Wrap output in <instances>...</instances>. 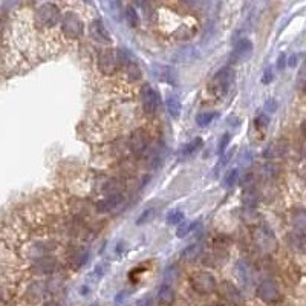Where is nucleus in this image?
I'll use <instances>...</instances> for the list:
<instances>
[{
    "mask_svg": "<svg viewBox=\"0 0 306 306\" xmlns=\"http://www.w3.org/2000/svg\"><path fill=\"white\" fill-rule=\"evenodd\" d=\"M303 155H305V158H306V146L303 147Z\"/></svg>",
    "mask_w": 306,
    "mask_h": 306,
    "instance_id": "obj_40",
    "label": "nucleus"
},
{
    "mask_svg": "<svg viewBox=\"0 0 306 306\" xmlns=\"http://www.w3.org/2000/svg\"><path fill=\"white\" fill-rule=\"evenodd\" d=\"M202 147V139L201 138H196V139H191L190 143L184 144L182 149L179 150V156H191V155H195V153Z\"/></svg>",
    "mask_w": 306,
    "mask_h": 306,
    "instance_id": "obj_21",
    "label": "nucleus"
},
{
    "mask_svg": "<svg viewBox=\"0 0 306 306\" xmlns=\"http://www.w3.org/2000/svg\"><path fill=\"white\" fill-rule=\"evenodd\" d=\"M218 117H219L218 112H202V113H199L196 117V123H198L199 127H207Z\"/></svg>",
    "mask_w": 306,
    "mask_h": 306,
    "instance_id": "obj_24",
    "label": "nucleus"
},
{
    "mask_svg": "<svg viewBox=\"0 0 306 306\" xmlns=\"http://www.w3.org/2000/svg\"><path fill=\"white\" fill-rule=\"evenodd\" d=\"M191 288L199 294H211L218 288V282L210 273H196L190 279Z\"/></svg>",
    "mask_w": 306,
    "mask_h": 306,
    "instance_id": "obj_5",
    "label": "nucleus"
},
{
    "mask_svg": "<svg viewBox=\"0 0 306 306\" xmlns=\"http://www.w3.org/2000/svg\"><path fill=\"white\" fill-rule=\"evenodd\" d=\"M147 144H149V138L144 129H135L129 138V146L130 150L135 153L136 156H143L146 150H147Z\"/></svg>",
    "mask_w": 306,
    "mask_h": 306,
    "instance_id": "obj_11",
    "label": "nucleus"
},
{
    "mask_svg": "<svg viewBox=\"0 0 306 306\" xmlns=\"http://www.w3.org/2000/svg\"><path fill=\"white\" fill-rule=\"evenodd\" d=\"M196 222H184L179 228H178V237H185L188 233H191V230L196 228Z\"/></svg>",
    "mask_w": 306,
    "mask_h": 306,
    "instance_id": "obj_30",
    "label": "nucleus"
},
{
    "mask_svg": "<svg viewBox=\"0 0 306 306\" xmlns=\"http://www.w3.org/2000/svg\"><path fill=\"white\" fill-rule=\"evenodd\" d=\"M297 87L302 91H306V65H303L297 74Z\"/></svg>",
    "mask_w": 306,
    "mask_h": 306,
    "instance_id": "obj_31",
    "label": "nucleus"
},
{
    "mask_svg": "<svg viewBox=\"0 0 306 306\" xmlns=\"http://www.w3.org/2000/svg\"><path fill=\"white\" fill-rule=\"evenodd\" d=\"M58 266V260L52 256H42L38 257L34 265H32V271L38 273V274H51L57 270Z\"/></svg>",
    "mask_w": 306,
    "mask_h": 306,
    "instance_id": "obj_12",
    "label": "nucleus"
},
{
    "mask_svg": "<svg viewBox=\"0 0 306 306\" xmlns=\"http://www.w3.org/2000/svg\"><path fill=\"white\" fill-rule=\"evenodd\" d=\"M201 253H202V245L201 244H191L182 251V259L187 260V262H191V260L198 259L201 256Z\"/></svg>",
    "mask_w": 306,
    "mask_h": 306,
    "instance_id": "obj_23",
    "label": "nucleus"
},
{
    "mask_svg": "<svg viewBox=\"0 0 306 306\" xmlns=\"http://www.w3.org/2000/svg\"><path fill=\"white\" fill-rule=\"evenodd\" d=\"M141 101L146 113L155 115L159 106V94L150 84H144L141 87Z\"/></svg>",
    "mask_w": 306,
    "mask_h": 306,
    "instance_id": "obj_9",
    "label": "nucleus"
},
{
    "mask_svg": "<svg viewBox=\"0 0 306 306\" xmlns=\"http://www.w3.org/2000/svg\"><path fill=\"white\" fill-rule=\"evenodd\" d=\"M152 74L155 78L159 81H167V83H176V74L172 68L162 66V65H155L152 68Z\"/></svg>",
    "mask_w": 306,
    "mask_h": 306,
    "instance_id": "obj_14",
    "label": "nucleus"
},
{
    "mask_svg": "<svg viewBox=\"0 0 306 306\" xmlns=\"http://www.w3.org/2000/svg\"><path fill=\"white\" fill-rule=\"evenodd\" d=\"M300 130H302V133H303V136L306 138V120L302 123V126H300Z\"/></svg>",
    "mask_w": 306,
    "mask_h": 306,
    "instance_id": "obj_38",
    "label": "nucleus"
},
{
    "mask_svg": "<svg viewBox=\"0 0 306 306\" xmlns=\"http://www.w3.org/2000/svg\"><path fill=\"white\" fill-rule=\"evenodd\" d=\"M89 35H91V38L94 42H97V43H101V45L112 43L110 34L107 32L103 20H100V19L92 20L91 25H89Z\"/></svg>",
    "mask_w": 306,
    "mask_h": 306,
    "instance_id": "obj_10",
    "label": "nucleus"
},
{
    "mask_svg": "<svg viewBox=\"0 0 306 306\" xmlns=\"http://www.w3.org/2000/svg\"><path fill=\"white\" fill-rule=\"evenodd\" d=\"M45 289H46V286H45L43 282H34V283H31L29 288H28V291H26V297H28V300L32 302V303L38 302V300H40V299L43 297Z\"/></svg>",
    "mask_w": 306,
    "mask_h": 306,
    "instance_id": "obj_18",
    "label": "nucleus"
},
{
    "mask_svg": "<svg viewBox=\"0 0 306 306\" xmlns=\"http://www.w3.org/2000/svg\"><path fill=\"white\" fill-rule=\"evenodd\" d=\"M173 297H175V291L173 288L167 283V282H164L159 289H158V300L164 305H169L173 302Z\"/></svg>",
    "mask_w": 306,
    "mask_h": 306,
    "instance_id": "obj_20",
    "label": "nucleus"
},
{
    "mask_svg": "<svg viewBox=\"0 0 306 306\" xmlns=\"http://www.w3.org/2000/svg\"><path fill=\"white\" fill-rule=\"evenodd\" d=\"M256 292H257V297L265 303H276V302L280 300L279 286L271 279H263L262 282L257 285Z\"/></svg>",
    "mask_w": 306,
    "mask_h": 306,
    "instance_id": "obj_6",
    "label": "nucleus"
},
{
    "mask_svg": "<svg viewBox=\"0 0 306 306\" xmlns=\"http://www.w3.org/2000/svg\"><path fill=\"white\" fill-rule=\"evenodd\" d=\"M271 80H273V71H271V69H266V71H265V75H263V78H262V83H263V84H268Z\"/></svg>",
    "mask_w": 306,
    "mask_h": 306,
    "instance_id": "obj_36",
    "label": "nucleus"
},
{
    "mask_svg": "<svg viewBox=\"0 0 306 306\" xmlns=\"http://www.w3.org/2000/svg\"><path fill=\"white\" fill-rule=\"evenodd\" d=\"M254 240H256V245L259 247V250H262L263 253H273L277 245L273 231L265 225H262L256 230V233H254Z\"/></svg>",
    "mask_w": 306,
    "mask_h": 306,
    "instance_id": "obj_7",
    "label": "nucleus"
},
{
    "mask_svg": "<svg viewBox=\"0 0 306 306\" xmlns=\"http://www.w3.org/2000/svg\"><path fill=\"white\" fill-rule=\"evenodd\" d=\"M288 245L299 253H306V233L296 231L288 234Z\"/></svg>",
    "mask_w": 306,
    "mask_h": 306,
    "instance_id": "obj_15",
    "label": "nucleus"
},
{
    "mask_svg": "<svg viewBox=\"0 0 306 306\" xmlns=\"http://www.w3.org/2000/svg\"><path fill=\"white\" fill-rule=\"evenodd\" d=\"M35 20L43 28H52L58 20H61L60 9L54 3H42L35 9Z\"/></svg>",
    "mask_w": 306,
    "mask_h": 306,
    "instance_id": "obj_2",
    "label": "nucleus"
},
{
    "mask_svg": "<svg viewBox=\"0 0 306 306\" xmlns=\"http://www.w3.org/2000/svg\"><path fill=\"white\" fill-rule=\"evenodd\" d=\"M43 306H60L58 303H55V302H46Z\"/></svg>",
    "mask_w": 306,
    "mask_h": 306,
    "instance_id": "obj_39",
    "label": "nucleus"
},
{
    "mask_svg": "<svg viewBox=\"0 0 306 306\" xmlns=\"http://www.w3.org/2000/svg\"><path fill=\"white\" fill-rule=\"evenodd\" d=\"M292 225L297 230H306V210H297L292 213Z\"/></svg>",
    "mask_w": 306,
    "mask_h": 306,
    "instance_id": "obj_26",
    "label": "nucleus"
},
{
    "mask_svg": "<svg viewBox=\"0 0 306 306\" xmlns=\"http://www.w3.org/2000/svg\"><path fill=\"white\" fill-rule=\"evenodd\" d=\"M237 276L240 279L242 283H250L251 282V268L245 260H239L237 262Z\"/></svg>",
    "mask_w": 306,
    "mask_h": 306,
    "instance_id": "obj_22",
    "label": "nucleus"
},
{
    "mask_svg": "<svg viewBox=\"0 0 306 306\" xmlns=\"http://www.w3.org/2000/svg\"><path fill=\"white\" fill-rule=\"evenodd\" d=\"M219 294L224 300H227L230 305H233V306H244L245 305L244 294L239 291V288L236 285H233L231 282H228V280H225V282H222L219 285Z\"/></svg>",
    "mask_w": 306,
    "mask_h": 306,
    "instance_id": "obj_8",
    "label": "nucleus"
},
{
    "mask_svg": "<svg viewBox=\"0 0 306 306\" xmlns=\"http://www.w3.org/2000/svg\"><path fill=\"white\" fill-rule=\"evenodd\" d=\"M165 106H167L169 113L172 115V118H179L181 115V100L178 98V95L170 94L165 100Z\"/></svg>",
    "mask_w": 306,
    "mask_h": 306,
    "instance_id": "obj_19",
    "label": "nucleus"
},
{
    "mask_svg": "<svg viewBox=\"0 0 306 306\" xmlns=\"http://www.w3.org/2000/svg\"><path fill=\"white\" fill-rule=\"evenodd\" d=\"M285 61H286V57H285V54H282L279 57V69H282L285 66Z\"/></svg>",
    "mask_w": 306,
    "mask_h": 306,
    "instance_id": "obj_37",
    "label": "nucleus"
},
{
    "mask_svg": "<svg viewBox=\"0 0 306 306\" xmlns=\"http://www.w3.org/2000/svg\"><path fill=\"white\" fill-rule=\"evenodd\" d=\"M124 16H126V22L129 23V26L135 28L139 25V16H138V11L135 9V6H132V5L127 6Z\"/></svg>",
    "mask_w": 306,
    "mask_h": 306,
    "instance_id": "obj_25",
    "label": "nucleus"
},
{
    "mask_svg": "<svg viewBox=\"0 0 306 306\" xmlns=\"http://www.w3.org/2000/svg\"><path fill=\"white\" fill-rule=\"evenodd\" d=\"M239 181V170L237 169H233V170H230L227 173V176L224 178V187L225 188H231L237 184Z\"/></svg>",
    "mask_w": 306,
    "mask_h": 306,
    "instance_id": "obj_28",
    "label": "nucleus"
},
{
    "mask_svg": "<svg viewBox=\"0 0 306 306\" xmlns=\"http://www.w3.org/2000/svg\"><path fill=\"white\" fill-rule=\"evenodd\" d=\"M184 213L181 210H172L169 214H167V224L169 225H176V224H181L184 221Z\"/></svg>",
    "mask_w": 306,
    "mask_h": 306,
    "instance_id": "obj_29",
    "label": "nucleus"
},
{
    "mask_svg": "<svg viewBox=\"0 0 306 306\" xmlns=\"http://www.w3.org/2000/svg\"><path fill=\"white\" fill-rule=\"evenodd\" d=\"M268 121H270V120H268V117H266V115H259V117L256 118V126H259V127H265V126H268Z\"/></svg>",
    "mask_w": 306,
    "mask_h": 306,
    "instance_id": "obj_34",
    "label": "nucleus"
},
{
    "mask_svg": "<svg viewBox=\"0 0 306 306\" xmlns=\"http://www.w3.org/2000/svg\"><path fill=\"white\" fill-rule=\"evenodd\" d=\"M276 109H277V101H276L274 98H270V100H268L266 103H265V110L271 113V112H274Z\"/></svg>",
    "mask_w": 306,
    "mask_h": 306,
    "instance_id": "obj_33",
    "label": "nucleus"
},
{
    "mask_svg": "<svg viewBox=\"0 0 306 306\" xmlns=\"http://www.w3.org/2000/svg\"><path fill=\"white\" fill-rule=\"evenodd\" d=\"M153 204L155 202H152V204H149V205L144 208V211L139 214V218H138V221H136V225H144V224H149V222H152L153 219L156 218V214L159 213V205H153Z\"/></svg>",
    "mask_w": 306,
    "mask_h": 306,
    "instance_id": "obj_16",
    "label": "nucleus"
},
{
    "mask_svg": "<svg viewBox=\"0 0 306 306\" xmlns=\"http://www.w3.org/2000/svg\"><path fill=\"white\" fill-rule=\"evenodd\" d=\"M228 144H230V133H225V135L222 136V139L219 141V149H218V153H219V155H222V153L225 152V149H227Z\"/></svg>",
    "mask_w": 306,
    "mask_h": 306,
    "instance_id": "obj_32",
    "label": "nucleus"
},
{
    "mask_svg": "<svg viewBox=\"0 0 306 306\" xmlns=\"http://www.w3.org/2000/svg\"><path fill=\"white\" fill-rule=\"evenodd\" d=\"M121 202H123V195H118V196H106V199L100 201L97 204V210L98 211H110L113 208H117Z\"/></svg>",
    "mask_w": 306,
    "mask_h": 306,
    "instance_id": "obj_17",
    "label": "nucleus"
},
{
    "mask_svg": "<svg viewBox=\"0 0 306 306\" xmlns=\"http://www.w3.org/2000/svg\"><path fill=\"white\" fill-rule=\"evenodd\" d=\"M136 306H153V300L152 297H143L141 300H138Z\"/></svg>",
    "mask_w": 306,
    "mask_h": 306,
    "instance_id": "obj_35",
    "label": "nucleus"
},
{
    "mask_svg": "<svg viewBox=\"0 0 306 306\" xmlns=\"http://www.w3.org/2000/svg\"><path fill=\"white\" fill-rule=\"evenodd\" d=\"M210 306H218V305H210Z\"/></svg>",
    "mask_w": 306,
    "mask_h": 306,
    "instance_id": "obj_41",
    "label": "nucleus"
},
{
    "mask_svg": "<svg viewBox=\"0 0 306 306\" xmlns=\"http://www.w3.org/2000/svg\"><path fill=\"white\" fill-rule=\"evenodd\" d=\"M98 68L104 75H110L118 69V66L123 63L121 51L117 49H101L98 52Z\"/></svg>",
    "mask_w": 306,
    "mask_h": 306,
    "instance_id": "obj_1",
    "label": "nucleus"
},
{
    "mask_svg": "<svg viewBox=\"0 0 306 306\" xmlns=\"http://www.w3.org/2000/svg\"><path fill=\"white\" fill-rule=\"evenodd\" d=\"M253 54V43L248 40V38H242L239 40L233 49V58L236 61H245L251 57Z\"/></svg>",
    "mask_w": 306,
    "mask_h": 306,
    "instance_id": "obj_13",
    "label": "nucleus"
},
{
    "mask_svg": "<svg viewBox=\"0 0 306 306\" xmlns=\"http://www.w3.org/2000/svg\"><path fill=\"white\" fill-rule=\"evenodd\" d=\"M286 147L285 144L282 143H274L271 147H268L266 152H265V156H270V158H276V156H282L285 153Z\"/></svg>",
    "mask_w": 306,
    "mask_h": 306,
    "instance_id": "obj_27",
    "label": "nucleus"
},
{
    "mask_svg": "<svg viewBox=\"0 0 306 306\" xmlns=\"http://www.w3.org/2000/svg\"><path fill=\"white\" fill-rule=\"evenodd\" d=\"M233 80H234V72L230 68L221 69L211 80V84H210L211 92L219 98L225 97L230 91V87H231V84H233Z\"/></svg>",
    "mask_w": 306,
    "mask_h": 306,
    "instance_id": "obj_3",
    "label": "nucleus"
},
{
    "mask_svg": "<svg viewBox=\"0 0 306 306\" xmlns=\"http://www.w3.org/2000/svg\"><path fill=\"white\" fill-rule=\"evenodd\" d=\"M61 31L68 38H78L83 34V22L72 11L61 16Z\"/></svg>",
    "mask_w": 306,
    "mask_h": 306,
    "instance_id": "obj_4",
    "label": "nucleus"
}]
</instances>
